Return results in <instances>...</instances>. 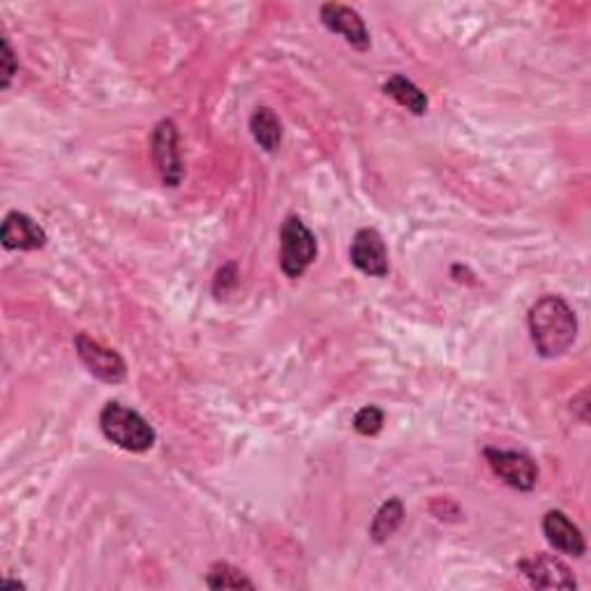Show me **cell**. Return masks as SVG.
<instances>
[{
  "mask_svg": "<svg viewBox=\"0 0 591 591\" xmlns=\"http://www.w3.org/2000/svg\"><path fill=\"white\" fill-rule=\"evenodd\" d=\"M236 282H239L236 264H227L218 270V276L213 280V293L218 296V299H222V296H227L231 289L236 287Z\"/></svg>",
  "mask_w": 591,
  "mask_h": 591,
  "instance_id": "obj_17",
  "label": "cell"
},
{
  "mask_svg": "<svg viewBox=\"0 0 591 591\" xmlns=\"http://www.w3.org/2000/svg\"><path fill=\"white\" fill-rule=\"evenodd\" d=\"M518 568L526 578V582L536 589H564V591L578 589L571 568H568L555 555H547V553L526 555L518 561Z\"/></svg>",
  "mask_w": 591,
  "mask_h": 591,
  "instance_id": "obj_7",
  "label": "cell"
},
{
  "mask_svg": "<svg viewBox=\"0 0 591 591\" xmlns=\"http://www.w3.org/2000/svg\"><path fill=\"white\" fill-rule=\"evenodd\" d=\"M351 264L370 278L389 276V247L376 229H358L349 247Z\"/></svg>",
  "mask_w": 591,
  "mask_h": 591,
  "instance_id": "obj_8",
  "label": "cell"
},
{
  "mask_svg": "<svg viewBox=\"0 0 591 591\" xmlns=\"http://www.w3.org/2000/svg\"><path fill=\"white\" fill-rule=\"evenodd\" d=\"M320 19L326 31L343 35L347 45H351L356 51H368L372 39L370 31L366 26L363 16L358 14L354 8L343 5V3H324L320 8Z\"/></svg>",
  "mask_w": 591,
  "mask_h": 591,
  "instance_id": "obj_9",
  "label": "cell"
},
{
  "mask_svg": "<svg viewBox=\"0 0 591 591\" xmlns=\"http://www.w3.org/2000/svg\"><path fill=\"white\" fill-rule=\"evenodd\" d=\"M384 95H389L391 100H395L399 107H405L409 114L414 116H424L430 107L428 95L420 91L412 79H407L405 74H393L384 81L382 86Z\"/></svg>",
  "mask_w": 591,
  "mask_h": 591,
  "instance_id": "obj_12",
  "label": "cell"
},
{
  "mask_svg": "<svg viewBox=\"0 0 591 591\" xmlns=\"http://www.w3.org/2000/svg\"><path fill=\"white\" fill-rule=\"evenodd\" d=\"M250 132L266 153H276L282 143V120L270 107H257L250 116Z\"/></svg>",
  "mask_w": 591,
  "mask_h": 591,
  "instance_id": "obj_13",
  "label": "cell"
},
{
  "mask_svg": "<svg viewBox=\"0 0 591 591\" xmlns=\"http://www.w3.org/2000/svg\"><path fill=\"white\" fill-rule=\"evenodd\" d=\"M178 139V125L172 118L160 120L151 135V155L164 187H178L185 176Z\"/></svg>",
  "mask_w": 591,
  "mask_h": 591,
  "instance_id": "obj_4",
  "label": "cell"
},
{
  "mask_svg": "<svg viewBox=\"0 0 591 591\" xmlns=\"http://www.w3.org/2000/svg\"><path fill=\"white\" fill-rule=\"evenodd\" d=\"M100 430L104 439L128 453H146L155 447L158 434L148 420L123 403H107L100 414Z\"/></svg>",
  "mask_w": 591,
  "mask_h": 591,
  "instance_id": "obj_2",
  "label": "cell"
},
{
  "mask_svg": "<svg viewBox=\"0 0 591 591\" xmlns=\"http://www.w3.org/2000/svg\"><path fill=\"white\" fill-rule=\"evenodd\" d=\"M384 412L376 405H368L354 416V430L363 437H374L384 428Z\"/></svg>",
  "mask_w": 591,
  "mask_h": 591,
  "instance_id": "obj_16",
  "label": "cell"
},
{
  "mask_svg": "<svg viewBox=\"0 0 591 591\" xmlns=\"http://www.w3.org/2000/svg\"><path fill=\"white\" fill-rule=\"evenodd\" d=\"M0 66H3V70H0L3 72V89H10L14 74L19 72V62L14 58V49L8 37H3V56H0Z\"/></svg>",
  "mask_w": 591,
  "mask_h": 591,
  "instance_id": "obj_18",
  "label": "cell"
},
{
  "mask_svg": "<svg viewBox=\"0 0 591 591\" xmlns=\"http://www.w3.org/2000/svg\"><path fill=\"white\" fill-rule=\"evenodd\" d=\"M206 584L210 589H255V582H252L241 568L227 561L210 566V571L206 573Z\"/></svg>",
  "mask_w": 591,
  "mask_h": 591,
  "instance_id": "obj_15",
  "label": "cell"
},
{
  "mask_svg": "<svg viewBox=\"0 0 591 591\" xmlns=\"http://www.w3.org/2000/svg\"><path fill=\"white\" fill-rule=\"evenodd\" d=\"M316 239L310 227L299 218L289 216L280 229V268L289 280H299L316 259Z\"/></svg>",
  "mask_w": 591,
  "mask_h": 591,
  "instance_id": "obj_3",
  "label": "cell"
},
{
  "mask_svg": "<svg viewBox=\"0 0 591 591\" xmlns=\"http://www.w3.org/2000/svg\"><path fill=\"white\" fill-rule=\"evenodd\" d=\"M532 343L543 358H559L576 345L578 316L561 296H543L526 314Z\"/></svg>",
  "mask_w": 591,
  "mask_h": 591,
  "instance_id": "obj_1",
  "label": "cell"
},
{
  "mask_svg": "<svg viewBox=\"0 0 591 591\" xmlns=\"http://www.w3.org/2000/svg\"><path fill=\"white\" fill-rule=\"evenodd\" d=\"M0 241H3L5 250L33 252V250H42L47 245V231L42 229L31 216L12 210V213H8L3 220V229H0Z\"/></svg>",
  "mask_w": 591,
  "mask_h": 591,
  "instance_id": "obj_10",
  "label": "cell"
},
{
  "mask_svg": "<svg viewBox=\"0 0 591 591\" xmlns=\"http://www.w3.org/2000/svg\"><path fill=\"white\" fill-rule=\"evenodd\" d=\"M405 520V503L403 499L391 497L389 501L382 503V509H379L372 518L370 524V536L374 543H386L397 530L399 524Z\"/></svg>",
  "mask_w": 591,
  "mask_h": 591,
  "instance_id": "obj_14",
  "label": "cell"
},
{
  "mask_svg": "<svg viewBox=\"0 0 591 591\" xmlns=\"http://www.w3.org/2000/svg\"><path fill=\"white\" fill-rule=\"evenodd\" d=\"M485 460H488L495 476H499L509 488L518 493H532L538 483L536 462L520 451H501V449H485Z\"/></svg>",
  "mask_w": 591,
  "mask_h": 591,
  "instance_id": "obj_5",
  "label": "cell"
},
{
  "mask_svg": "<svg viewBox=\"0 0 591 591\" xmlns=\"http://www.w3.org/2000/svg\"><path fill=\"white\" fill-rule=\"evenodd\" d=\"M74 347H77L81 363L89 368L91 374L102 379V382L120 384L125 374H128V366H125L123 356L116 349H109L102 343H97L89 333H79L74 337Z\"/></svg>",
  "mask_w": 591,
  "mask_h": 591,
  "instance_id": "obj_6",
  "label": "cell"
},
{
  "mask_svg": "<svg viewBox=\"0 0 591 591\" xmlns=\"http://www.w3.org/2000/svg\"><path fill=\"white\" fill-rule=\"evenodd\" d=\"M543 534L557 553L582 557L587 553V541L580 526L568 518L564 511H547L543 515Z\"/></svg>",
  "mask_w": 591,
  "mask_h": 591,
  "instance_id": "obj_11",
  "label": "cell"
}]
</instances>
